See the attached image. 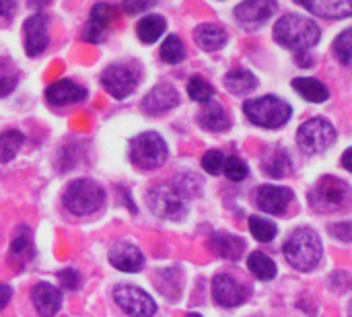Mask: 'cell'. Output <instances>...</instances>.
Masks as SVG:
<instances>
[{"label":"cell","mask_w":352,"mask_h":317,"mask_svg":"<svg viewBox=\"0 0 352 317\" xmlns=\"http://www.w3.org/2000/svg\"><path fill=\"white\" fill-rule=\"evenodd\" d=\"M198 177H192V182H182L173 179L167 184H159L148 192V208L153 210V215H157L159 219H167V221H182L188 212V202L190 198L196 194L198 188Z\"/></svg>","instance_id":"cell-1"},{"label":"cell","mask_w":352,"mask_h":317,"mask_svg":"<svg viewBox=\"0 0 352 317\" xmlns=\"http://www.w3.org/2000/svg\"><path fill=\"white\" fill-rule=\"evenodd\" d=\"M320 37H322L320 27L311 19L295 14V12L280 17L274 25V39L280 45L299 54L311 50L320 41Z\"/></svg>","instance_id":"cell-2"},{"label":"cell","mask_w":352,"mask_h":317,"mask_svg":"<svg viewBox=\"0 0 352 317\" xmlns=\"http://www.w3.org/2000/svg\"><path fill=\"white\" fill-rule=\"evenodd\" d=\"M322 252H324L322 239L309 227L295 229L283 245V254H285L287 262L295 270H301V272L314 270L322 260Z\"/></svg>","instance_id":"cell-3"},{"label":"cell","mask_w":352,"mask_h":317,"mask_svg":"<svg viewBox=\"0 0 352 317\" xmlns=\"http://www.w3.org/2000/svg\"><path fill=\"white\" fill-rule=\"evenodd\" d=\"M243 113L248 116V120L260 128H268V130H276L283 128L289 120H291V105L274 95H264L258 99H250L243 103Z\"/></svg>","instance_id":"cell-4"},{"label":"cell","mask_w":352,"mask_h":317,"mask_svg":"<svg viewBox=\"0 0 352 317\" xmlns=\"http://www.w3.org/2000/svg\"><path fill=\"white\" fill-rule=\"evenodd\" d=\"M103 202H105V192L93 179H76L64 192V206L76 217L97 212L103 206Z\"/></svg>","instance_id":"cell-5"},{"label":"cell","mask_w":352,"mask_h":317,"mask_svg":"<svg viewBox=\"0 0 352 317\" xmlns=\"http://www.w3.org/2000/svg\"><path fill=\"white\" fill-rule=\"evenodd\" d=\"M167 159V144L157 132H142L130 142V161L144 171L157 169Z\"/></svg>","instance_id":"cell-6"},{"label":"cell","mask_w":352,"mask_h":317,"mask_svg":"<svg viewBox=\"0 0 352 317\" xmlns=\"http://www.w3.org/2000/svg\"><path fill=\"white\" fill-rule=\"evenodd\" d=\"M336 140V128L324 118H311L297 130V144L307 155H320L328 151Z\"/></svg>","instance_id":"cell-7"},{"label":"cell","mask_w":352,"mask_h":317,"mask_svg":"<svg viewBox=\"0 0 352 317\" xmlns=\"http://www.w3.org/2000/svg\"><path fill=\"white\" fill-rule=\"evenodd\" d=\"M351 200V186L338 177H322L311 192V206L318 210H338Z\"/></svg>","instance_id":"cell-8"},{"label":"cell","mask_w":352,"mask_h":317,"mask_svg":"<svg viewBox=\"0 0 352 317\" xmlns=\"http://www.w3.org/2000/svg\"><path fill=\"white\" fill-rule=\"evenodd\" d=\"M138 70L128 64H111L101 72V85L113 99H126L138 85Z\"/></svg>","instance_id":"cell-9"},{"label":"cell","mask_w":352,"mask_h":317,"mask_svg":"<svg viewBox=\"0 0 352 317\" xmlns=\"http://www.w3.org/2000/svg\"><path fill=\"white\" fill-rule=\"evenodd\" d=\"M113 299L122 311L132 317H153L157 314V303L153 297H148L146 291L132 287V285H120L113 289Z\"/></svg>","instance_id":"cell-10"},{"label":"cell","mask_w":352,"mask_h":317,"mask_svg":"<svg viewBox=\"0 0 352 317\" xmlns=\"http://www.w3.org/2000/svg\"><path fill=\"white\" fill-rule=\"evenodd\" d=\"M212 297L223 307H237L248 301L250 289L231 274H217L212 281Z\"/></svg>","instance_id":"cell-11"},{"label":"cell","mask_w":352,"mask_h":317,"mask_svg":"<svg viewBox=\"0 0 352 317\" xmlns=\"http://www.w3.org/2000/svg\"><path fill=\"white\" fill-rule=\"evenodd\" d=\"M274 10H276V2L272 0H250L235 6V19L243 29L252 31L262 27L274 14Z\"/></svg>","instance_id":"cell-12"},{"label":"cell","mask_w":352,"mask_h":317,"mask_svg":"<svg viewBox=\"0 0 352 317\" xmlns=\"http://www.w3.org/2000/svg\"><path fill=\"white\" fill-rule=\"evenodd\" d=\"M118 17V8L111 6V4H105V2H99L93 6L91 10V17H89V23L85 25L82 29V39L89 41V43H99L105 39V33L109 29V25L116 21Z\"/></svg>","instance_id":"cell-13"},{"label":"cell","mask_w":352,"mask_h":317,"mask_svg":"<svg viewBox=\"0 0 352 317\" xmlns=\"http://www.w3.org/2000/svg\"><path fill=\"white\" fill-rule=\"evenodd\" d=\"M256 204L262 212L266 215H285L291 200H293V192L289 188H283V186H272V184H266V186H260L256 190Z\"/></svg>","instance_id":"cell-14"},{"label":"cell","mask_w":352,"mask_h":317,"mask_svg":"<svg viewBox=\"0 0 352 317\" xmlns=\"http://www.w3.org/2000/svg\"><path fill=\"white\" fill-rule=\"evenodd\" d=\"M23 33H25V52L27 56H39L43 54V50L47 47L50 41V33H47V17L43 12H37L33 17H29L23 25Z\"/></svg>","instance_id":"cell-15"},{"label":"cell","mask_w":352,"mask_h":317,"mask_svg":"<svg viewBox=\"0 0 352 317\" xmlns=\"http://www.w3.org/2000/svg\"><path fill=\"white\" fill-rule=\"evenodd\" d=\"M177 103H179V95H177L175 87H171V85H167V83H161V85L153 87V89L144 95L140 107H142V111L148 113V116H161V113L173 109Z\"/></svg>","instance_id":"cell-16"},{"label":"cell","mask_w":352,"mask_h":317,"mask_svg":"<svg viewBox=\"0 0 352 317\" xmlns=\"http://www.w3.org/2000/svg\"><path fill=\"white\" fill-rule=\"evenodd\" d=\"M109 264L120 272H138L144 266V256L132 243H118L109 250Z\"/></svg>","instance_id":"cell-17"},{"label":"cell","mask_w":352,"mask_h":317,"mask_svg":"<svg viewBox=\"0 0 352 317\" xmlns=\"http://www.w3.org/2000/svg\"><path fill=\"white\" fill-rule=\"evenodd\" d=\"M85 97H87V89L68 78L56 80L45 89V99L52 105H70V103L82 101Z\"/></svg>","instance_id":"cell-18"},{"label":"cell","mask_w":352,"mask_h":317,"mask_svg":"<svg viewBox=\"0 0 352 317\" xmlns=\"http://www.w3.org/2000/svg\"><path fill=\"white\" fill-rule=\"evenodd\" d=\"M31 299L41 317H54L62 305V293L50 283H37L31 291Z\"/></svg>","instance_id":"cell-19"},{"label":"cell","mask_w":352,"mask_h":317,"mask_svg":"<svg viewBox=\"0 0 352 317\" xmlns=\"http://www.w3.org/2000/svg\"><path fill=\"white\" fill-rule=\"evenodd\" d=\"M198 122L202 128H206L210 132H225L231 128V118H229L227 109L214 99L204 103V109L198 113Z\"/></svg>","instance_id":"cell-20"},{"label":"cell","mask_w":352,"mask_h":317,"mask_svg":"<svg viewBox=\"0 0 352 317\" xmlns=\"http://www.w3.org/2000/svg\"><path fill=\"white\" fill-rule=\"evenodd\" d=\"M196 43L206 52H217L227 43V31L214 23H202L194 29Z\"/></svg>","instance_id":"cell-21"},{"label":"cell","mask_w":352,"mask_h":317,"mask_svg":"<svg viewBox=\"0 0 352 317\" xmlns=\"http://www.w3.org/2000/svg\"><path fill=\"white\" fill-rule=\"evenodd\" d=\"M210 248H212V252H214L217 256H221V258H225V260H239L241 254H243L245 243H243V239L237 237V235L219 231V233H214V235L210 237Z\"/></svg>","instance_id":"cell-22"},{"label":"cell","mask_w":352,"mask_h":317,"mask_svg":"<svg viewBox=\"0 0 352 317\" xmlns=\"http://www.w3.org/2000/svg\"><path fill=\"white\" fill-rule=\"evenodd\" d=\"M305 10L326 17V19H346L352 17L351 0H320V2H303Z\"/></svg>","instance_id":"cell-23"},{"label":"cell","mask_w":352,"mask_h":317,"mask_svg":"<svg viewBox=\"0 0 352 317\" xmlns=\"http://www.w3.org/2000/svg\"><path fill=\"white\" fill-rule=\"evenodd\" d=\"M262 169H264V173L266 175H270V177H276V179H280V177H287L289 173H291V157H289V153L285 151V149H280V146H276V149H270L266 155H264V159H262Z\"/></svg>","instance_id":"cell-24"},{"label":"cell","mask_w":352,"mask_h":317,"mask_svg":"<svg viewBox=\"0 0 352 317\" xmlns=\"http://www.w3.org/2000/svg\"><path fill=\"white\" fill-rule=\"evenodd\" d=\"M225 87L233 95H248L258 87V78L254 72H250L245 68H235L225 74Z\"/></svg>","instance_id":"cell-25"},{"label":"cell","mask_w":352,"mask_h":317,"mask_svg":"<svg viewBox=\"0 0 352 317\" xmlns=\"http://www.w3.org/2000/svg\"><path fill=\"white\" fill-rule=\"evenodd\" d=\"M293 89L307 101L311 103H324L330 99V91L328 87L318 80V78H295L293 80Z\"/></svg>","instance_id":"cell-26"},{"label":"cell","mask_w":352,"mask_h":317,"mask_svg":"<svg viewBox=\"0 0 352 317\" xmlns=\"http://www.w3.org/2000/svg\"><path fill=\"white\" fill-rule=\"evenodd\" d=\"M167 29V23L163 17L159 14H148V17H142L136 25V33H138V39L142 43H155Z\"/></svg>","instance_id":"cell-27"},{"label":"cell","mask_w":352,"mask_h":317,"mask_svg":"<svg viewBox=\"0 0 352 317\" xmlns=\"http://www.w3.org/2000/svg\"><path fill=\"white\" fill-rule=\"evenodd\" d=\"M248 268L258 281H272L276 276V264L264 254V252H254L248 258Z\"/></svg>","instance_id":"cell-28"},{"label":"cell","mask_w":352,"mask_h":317,"mask_svg":"<svg viewBox=\"0 0 352 317\" xmlns=\"http://www.w3.org/2000/svg\"><path fill=\"white\" fill-rule=\"evenodd\" d=\"M25 136L19 130H6L0 134V163H8L14 159L19 149L23 146Z\"/></svg>","instance_id":"cell-29"},{"label":"cell","mask_w":352,"mask_h":317,"mask_svg":"<svg viewBox=\"0 0 352 317\" xmlns=\"http://www.w3.org/2000/svg\"><path fill=\"white\" fill-rule=\"evenodd\" d=\"M250 231H252V235L258 241L268 243V241H272L276 237V231L278 229H276V225L270 219H264L260 215H254V217H250Z\"/></svg>","instance_id":"cell-30"},{"label":"cell","mask_w":352,"mask_h":317,"mask_svg":"<svg viewBox=\"0 0 352 317\" xmlns=\"http://www.w3.org/2000/svg\"><path fill=\"white\" fill-rule=\"evenodd\" d=\"M334 56L338 58V62L346 68H352V27L344 29L336 39H334Z\"/></svg>","instance_id":"cell-31"},{"label":"cell","mask_w":352,"mask_h":317,"mask_svg":"<svg viewBox=\"0 0 352 317\" xmlns=\"http://www.w3.org/2000/svg\"><path fill=\"white\" fill-rule=\"evenodd\" d=\"M161 58L169 64H179L186 58V47L184 41L177 35H169L163 45H161Z\"/></svg>","instance_id":"cell-32"},{"label":"cell","mask_w":352,"mask_h":317,"mask_svg":"<svg viewBox=\"0 0 352 317\" xmlns=\"http://www.w3.org/2000/svg\"><path fill=\"white\" fill-rule=\"evenodd\" d=\"M188 95H190L194 101H198V103H208V101L214 97V89H212V85H210L206 78H202V76H192L190 83H188Z\"/></svg>","instance_id":"cell-33"},{"label":"cell","mask_w":352,"mask_h":317,"mask_svg":"<svg viewBox=\"0 0 352 317\" xmlns=\"http://www.w3.org/2000/svg\"><path fill=\"white\" fill-rule=\"evenodd\" d=\"M19 83V74L8 60H0V97H6L14 91Z\"/></svg>","instance_id":"cell-34"},{"label":"cell","mask_w":352,"mask_h":317,"mask_svg":"<svg viewBox=\"0 0 352 317\" xmlns=\"http://www.w3.org/2000/svg\"><path fill=\"white\" fill-rule=\"evenodd\" d=\"M223 173L231 182H243L250 171H248V165L239 157H227L225 159V165H223Z\"/></svg>","instance_id":"cell-35"},{"label":"cell","mask_w":352,"mask_h":317,"mask_svg":"<svg viewBox=\"0 0 352 317\" xmlns=\"http://www.w3.org/2000/svg\"><path fill=\"white\" fill-rule=\"evenodd\" d=\"M225 155L221 151H208L204 157H202V167L206 173L210 175H219L223 171V165H225Z\"/></svg>","instance_id":"cell-36"},{"label":"cell","mask_w":352,"mask_h":317,"mask_svg":"<svg viewBox=\"0 0 352 317\" xmlns=\"http://www.w3.org/2000/svg\"><path fill=\"white\" fill-rule=\"evenodd\" d=\"M31 239H29V233L23 229V233L19 235V237H14V241H12V245H10V254L12 256H16V258H21V256H31Z\"/></svg>","instance_id":"cell-37"},{"label":"cell","mask_w":352,"mask_h":317,"mask_svg":"<svg viewBox=\"0 0 352 317\" xmlns=\"http://www.w3.org/2000/svg\"><path fill=\"white\" fill-rule=\"evenodd\" d=\"M60 281H62V285L66 287V289H78V285H80V276H78V272L76 270H72V268H66V270H62L60 274Z\"/></svg>","instance_id":"cell-38"},{"label":"cell","mask_w":352,"mask_h":317,"mask_svg":"<svg viewBox=\"0 0 352 317\" xmlns=\"http://www.w3.org/2000/svg\"><path fill=\"white\" fill-rule=\"evenodd\" d=\"M153 6V2H126L124 4V10L128 12V14H138V12H142V10H148Z\"/></svg>","instance_id":"cell-39"},{"label":"cell","mask_w":352,"mask_h":317,"mask_svg":"<svg viewBox=\"0 0 352 317\" xmlns=\"http://www.w3.org/2000/svg\"><path fill=\"white\" fill-rule=\"evenodd\" d=\"M10 297H12V289L8 287V285H4V283H0V311L8 305V301H10Z\"/></svg>","instance_id":"cell-40"},{"label":"cell","mask_w":352,"mask_h":317,"mask_svg":"<svg viewBox=\"0 0 352 317\" xmlns=\"http://www.w3.org/2000/svg\"><path fill=\"white\" fill-rule=\"evenodd\" d=\"M14 8H16V4H14V2H8V0H0V17H10Z\"/></svg>","instance_id":"cell-41"},{"label":"cell","mask_w":352,"mask_h":317,"mask_svg":"<svg viewBox=\"0 0 352 317\" xmlns=\"http://www.w3.org/2000/svg\"><path fill=\"white\" fill-rule=\"evenodd\" d=\"M342 167L352 173V146L351 149H346V151H344V155H342Z\"/></svg>","instance_id":"cell-42"},{"label":"cell","mask_w":352,"mask_h":317,"mask_svg":"<svg viewBox=\"0 0 352 317\" xmlns=\"http://www.w3.org/2000/svg\"><path fill=\"white\" fill-rule=\"evenodd\" d=\"M349 317H352V301L349 303Z\"/></svg>","instance_id":"cell-43"},{"label":"cell","mask_w":352,"mask_h":317,"mask_svg":"<svg viewBox=\"0 0 352 317\" xmlns=\"http://www.w3.org/2000/svg\"><path fill=\"white\" fill-rule=\"evenodd\" d=\"M188 317H202V316H198V314H188Z\"/></svg>","instance_id":"cell-44"}]
</instances>
